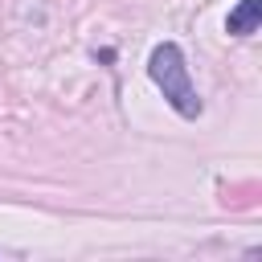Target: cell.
I'll return each mask as SVG.
<instances>
[{"mask_svg":"<svg viewBox=\"0 0 262 262\" xmlns=\"http://www.w3.org/2000/svg\"><path fill=\"white\" fill-rule=\"evenodd\" d=\"M147 74H151V82L160 86L164 102H168L180 119H196V115L205 111V106H201V94H196V86H192V78H188V66H184L180 45L160 41V45L151 49V57H147Z\"/></svg>","mask_w":262,"mask_h":262,"instance_id":"1","label":"cell"},{"mask_svg":"<svg viewBox=\"0 0 262 262\" xmlns=\"http://www.w3.org/2000/svg\"><path fill=\"white\" fill-rule=\"evenodd\" d=\"M258 20H262V0H237V8L229 12L225 29L233 37H250V33H258Z\"/></svg>","mask_w":262,"mask_h":262,"instance_id":"2","label":"cell"}]
</instances>
